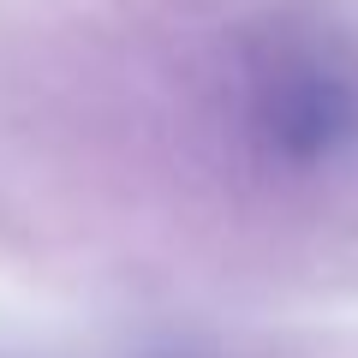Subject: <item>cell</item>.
I'll use <instances>...</instances> for the list:
<instances>
[{"label":"cell","mask_w":358,"mask_h":358,"mask_svg":"<svg viewBox=\"0 0 358 358\" xmlns=\"http://www.w3.org/2000/svg\"><path fill=\"white\" fill-rule=\"evenodd\" d=\"M245 90L257 143L287 167H322L358 138V72L310 36H268Z\"/></svg>","instance_id":"cell-1"}]
</instances>
